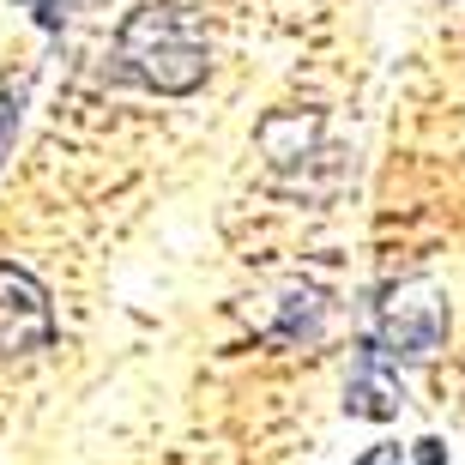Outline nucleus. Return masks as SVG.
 Returning a JSON list of instances; mask_svg holds the SVG:
<instances>
[{"mask_svg": "<svg viewBox=\"0 0 465 465\" xmlns=\"http://www.w3.org/2000/svg\"><path fill=\"white\" fill-rule=\"evenodd\" d=\"M109 73L157 91V97H188V91H200L206 73H212V49H206L200 18H193L188 6H170V0L134 6L127 25L115 31Z\"/></svg>", "mask_w": 465, "mask_h": 465, "instance_id": "f257e3e1", "label": "nucleus"}, {"mask_svg": "<svg viewBox=\"0 0 465 465\" xmlns=\"http://www.w3.org/2000/svg\"><path fill=\"white\" fill-rule=\"evenodd\" d=\"M448 339V296L430 278H405L375 302V332L369 345L393 362H423L435 357V345Z\"/></svg>", "mask_w": 465, "mask_h": 465, "instance_id": "f03ea898", "label": "nucleus"}, {"mask_svg": "<svg viewBox=\"0 0 465 465\" xmlns=\"http://www.w3.org/2000/svg\"><path fill=\"white\" fill-rule=\"evenodd\" d=\"M54 345V309L43 278L0 260V362H31Z\"/></svg>", "mask_w": 465, "mask_h": 465, "instance_id": "7ed1b4c3", "label": "nucleus"}, {"mask_svg": "<svg viewBox=\"0 0 465 465\" xmlns=\"http://www.w3.org/2000/svg\"><path fill=\"white\" fill-rule=\"evenodd\" d=\"M399 405H405L399 362L381 357V351L362 339L357 369H351V387H345V411H351V417H369V423H387V417H399Z\"/></svg>", "mask_w": 465, "mask_h": 465, "instance_id": "20e7f679", "label": "nucleus"}, {"mask_svg": "<svg viewBox=\"0 0 465 465\" xmlns=\"http://www.w3.org/2000/svg\"><path fill=\"white\" fill-rule=\"evenodd\" d=\"M278 314H284V321H278V339H314V332H321V296L314 291H284L278 296Z\"/></svg>", "mask_w": 465, "mask_h": 465, "instance_id": "39448f33", "label": "nucleus"}, {"mask_svg": "<svg viewBox=\"0 0 465 465\" xmlns=\"http://www.w3.org/2000/svg\"><path fill=\"white\" fill-rule=\"evenodd\" d=\"M25 97H31V79H13V85H0V163H6V152H13V139H18Z\"/></svg>", "mask_w": 465, "mask_h": 465, "instance_id": "423d86ee", "label": "nucleus"}, {"mask_svg": "<svg viewBox=\"0 0 465 465\" xmlns=\"http://www.w3.org/2000/svg\"><path fill=\"white\" fill-rule=\"evenodd\" d=\"M25 6L36 13V25L49 36H61V25H67V13H73V0H25Z\"/></svg>", "mask_w": 465, "mask_h": 465, "instance_id": "0eeeda50", "label": "nucleus"}, {"mask_svg": "<svg viewBox=\"0 0 465 465\" xmlns=\"http://www.w3.org/2000/svg\"><path fill=\"white\" fill-rule=\"evenodd\" d=\"M357 465H405V453H399V448H393V441H375V448L362 453V460H357Z\"/></svg>", "mask_w": 465, "mask_h": 465, "instance_id": "6e6552de", "label": "nucleus"}, {"mask_svg": "<svg viewBox=\"0 0 465 465\" xmlns=\"http://www.w3.org/2000/svg\"><path fill=\"white\" fill-rule=\"evenodd\" d=\"M417 465H448V448H441V441H435V435H423V441H417V453H411Z\"/></svg>", "mask_w": 465, "mask_h": 465, "instance_id": "1a4fd4ad", "label": "nucleus"}]
</instances>
